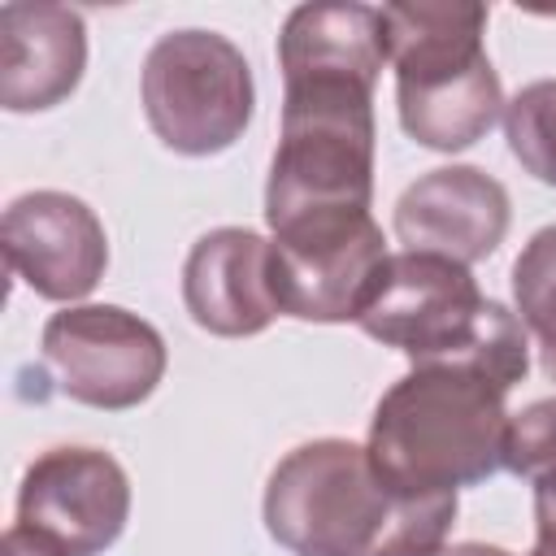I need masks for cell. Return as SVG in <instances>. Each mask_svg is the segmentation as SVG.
Returning a JSON list of instances; mask_svg holds the SVG:
<instances>
[{
  "instance_id": "cell-1",
  "label": "cell",
  "mask_w": 556,
  "mask_h": 556,
  "mask_svg": "<svg viewBox=\"0 0 556 556\" xmlns=\"http://www.w3.org/2000/svg\"><path fill=\"white\" fill-rule=\"evenodd\" d=\"M265 530L291 556H434L456 521V495H395L365 443L313 439L265 482Z\"/></svg>"
},
{
  "instance_id": "cell-2",
  "label": "cell",
  "mask_w": 556,
  "mask_h": 556,
  "mask_svg": "<svg viewBox=\"0 0 556 556\" xmlns=\"http://www.w3.org/2000/svg\"><path fill=\"white\" fill-rule=\"evenodd\" d=\"M374 78L287 74L282 130L265 178L269 239H304L369 217Z\"/></svg>"
},
{
  "instance_id": "cell-3",
  "label": "cell",
  "mask_w": 556,
  "mask_h": 556,
  "mask_svg": "<svg viewBox=\"0 0 556 556\" xmlns=\"http://www.w3.org/2000/svg\"><path fill=\"white\" fill-rule=\"evenodd\" d=\"M508 391L469 365H413L374 408L369 465L395 495H456L504 469Z\"/></svg>"
},
{
  "instance_id": "cell-4",
  "label": "cell",
  "mask_w": 556,
  "mask_h": 556,
  "mask_svg": "<svg viewBox=\"0 0 556 556\" xmlns=\"http://www.w3.org/2000/svg\"><path fill=\"white\" fill-rule=\"evenodd\" d=\"M356 326L413 365H469L504 391L530 374V334L521 317L482 295L469 265L434 252H391Z\"/></svg>"
},
{
  "instance_id": "cell-5",
  "label": "cell",
  "mask_w": 556,
  "mask_h": 556,
  "mask_svg": "<svg viewBox=\"0 0 556 556\" xmlns=\"http://www.w3.org/2000/svg\"><path fill=\"white\" fill-rule=\"evenodd\" d=\"M395 65V109L413 143L465 152L504 117V87L486 56V9L456 0L382 4Z\"/></svg>"
},
{
  "instance_id": "cell-6",
  "label": "cell",
  "mask_w": 556,
  "mask_h": 556,
  "mask_svg": "<svg viewBox=\"0 0 556 556\" xmlns=\"http://www.w3.org/2000/svg\"><path fill=\"white\" fill-rule=\"evenodd\" d=\"M139 100L152 135L178 156H217L235 148L256 109L248 56L217 30L161 35L139 74Z\"/></svg>"
},
{
  "instance_id": "cell-7",
  "label": "cell",
  "mask_w": 556,
  "mask_h": 556,
  "mask_svg": "<svg viewBox=\"0 0 556 556\" xmlns=\"http://www.w3.org/2000/svg\"><path fill=\"white\" fill-rule=\"evenodd\" d=\"M43 361L61 395L87 408L126 413L165 378V339L122 304H65L43 326Z\"/></svg>"
},
{
  "instance_id": "cell-8",
  "label": "cell",
  "mask_w": 556,
  "mask_h": 556,
  "mask_svg": "<svg viewBox=\"0 0 556 556\" xmlns=\"http://www.w3.org/2000/svg\"><path fill=\"white\" fill-rule=\"evenodd\" d=\"M130 517V478L104 447H48L17 486L13 530L48 556H100Z\"/></svg>"
},
{
  "instance_id": "cell-9",
  "label": "cell",
  "mask_w": 556,
  "mask_h": 556,
  "mask_svg": "<svg viewBox=\"0 0 556 556\" xmlns=\"http://www.w3.org/2000/svg\"><path fill=\"white\" fill-rule=\"evenodd\" d=\"M9 269L52 304H78L109 269V235L96 208L70 191H26L0 222Z\"/></svg>"
},
{
  "instance_id": "cell-10",
  "label": "cell",
  "mask_w": 556,
  "mask_h": 556,
  "mask_svg": "<svg viewBox=\"0 0 556 556\" xmlns=\"http://www.w3.org/2000/svg\"><path fill=\"white\" fill-rule=\"evenodd\" d=\"M274 243V295L278 313L295 321H356L374 300L387 269V239L374 217Z\"/></svg>"
},
{
  "instance_id": "cell-11",
  "label": "cell",
  "mask_w": 556,
  "mask_h": 556,
  "mask_svg": "<svg viewBox=\"0 0 556 556\" xmlns=\"http://www.w3.org/2000/svg\"><path fill=\"white\" fill-rule=\"evenodd\" d=\"M508 191L478 165H439L395 200V239L404 252H434L456 265L486 261L508 235Z\"/></svg>"
},
{
  "instance_id": "cell-12",
  "label": "cell",
  "mask_w": 556,
  "mask_h": 556,
  "mask_svg": "<svg viewBox=\"0 0 556 556\" xmlns=\"http://www.w3.org/2000/svg\"><path fill=\"white\" fill-rule=\"evenodd\" d=\"M182 304L208 334H261L278 317L274 243L248 226H217L200 235L182 265Z\"/></svg>"
},
{
  "instance_id": "cell-13",
  "label": "cell",
  "mask_w": 556,
  "mask_h": 556,
  "mask_svg": "<svg viewBox=\"0 0 556 556\" xmlns=\"http://www.w3.org/2000/svg\"><path fill=\"white\" fill-rule=\"evenodd\" d=\"M87 70V26L78 9L48 0L0 4V104L48 113L74 96Z\"/></svg>"
},
{
  "instance_id": "cell-14",
  "label": "cell",
  "mask_w": 556,
  "mask_h": 556,
  "mask_svg": "<svg viewBox=\"0 0 556 556\" xmlns=\"http://www.w3.org/2000/svg\"><path fill=\"white\" fill-rule=\"evenodd\" d=\"M387 52V26L382 9L356 4V0H326V4H300L287 13L278 35V70L304 74V70H330V74H365L378 78Z\"/></svg>"
},
{
  "instance_id": "cell-15",
  "label": "cell",
  "mask_w": 556,
  "mask_h": 556,
  "mask_svg": "<svg viewBox=\"0 0 556 556\" xmlns=\"http://www.w3.org/2000/svg\"><path fill=\"white\" fill-rule=\"evenodd\" d=\"M513 304L526 334L539 343L543 374L556 382V226L534 230L513 261Z\"/></svg>"
},
{
  "instance_id": "cell-16",
  "label": "cell",
  "mask_w": 556,
  "mask_h": 556,
  "mask_svg": "<svg viewBox=\"0 0 556 556\" xmlns=\"http://www.w3.org/2000/svg\"><path fill=\"white\" fill-rule=\"evenodd\" d=\"M504 139L530 178L556 187V78H539L504 104Z\"/></svg>"
},
{
  "instance_id": "cell-17",
  "label": "cell",
  "mask_w": 556,
  "mask_h": 556,
  "mask_svg": "<svg viewBox=\"0 0 556 556\" xmlns=\"http://www.w3.org/2000/svg\"><path fill=\"white\" fill-rule=\"evenodd\" d=\"M504 469L534 491H556V395L534 400L508 417Z\"/></svg>"
},
{
  "instance_id": "cell-18",
  "label": "cell",
  "mask_w": 556,
  "mask_h": 556,
  "mask_svg": "<svg viewBox=\"0 0 556 556\" xmlns=\"http://www.w3.org/2000/svg\"><path fill=\"white\" fill-rule=\"evenodd\" d=\"M534 547L556 556V491H534Z\"/></svg>"
},
{
  "instance_id": "cell-19",
  "label": "cell",
  "mask_w": 556,
  "mask_h": 556,
  "mask_svg": "<svg viewBox=\"0 0 556 556\" xmlns=\"http://www.w3.org/2000/svg\"><path fill=\"white\" fill-rule=\"evenodd\" d=\"M434 556H513V552H504V547H495V543H443Z\"/></svg>"
},
{
  "instance_id": "cell-20",
  "label": "cell",
  "mask_w": 556,
  "mask_h": 556,
  "mask_svg": "<svg viewBox=\"0 0 556 556\" xmlns=\"http://www.w3.org/2000/svg\"><path fill=\"white\" fill-rule=\"evenodd\" d=\"M0 556H48V552H39L30 539H22V534L9 526V534H4V543H0Z\"/></svg>"
},
{
  "instance_id": "cell-21",
  "label": "cell",
  "mask_w": 556,
  "mask_h": 556,
  "mask_svg": "<svg viewBox=\"0 0 556 556\" xmlns=\"http://www.w3.org/2000/svg\"><path fill=\"white\" fill-rule=\"evenodd\" d=\"M530 556H547V552H539V547H534V552H530Z\"/></svg>"
}]
</instances>
